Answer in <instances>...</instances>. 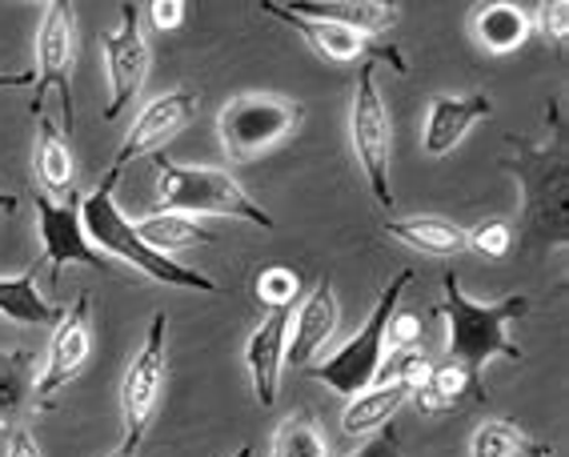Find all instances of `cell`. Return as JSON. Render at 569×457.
<instances>
[{"mask_svg":"<svg viewBox=\"0 0 569 457\" xmlns=\"http://www.w3.org/2000/svg\"><path fill=\"white\" fill-rule=\"evenodd\" d=\"M533 21L521 4H509V0H493V4H478L473 9V37L486 52H518L529 41Z\"/></svg>","mask_w":569,"mask_h":457,"instance_id":"cell-20","label":"cell"},{"mask_svg":"<svg viewBox=\"0 0 569 457\" xmlns=\"http://www.w3.org/2000/svg\"><path fill=\"white\" fill-rule=\"evenodd\" d=\"M289 9L301 12V17H313V21L346 24V29L361 32L369 41H377L381 32L397 24V4H386V0H293Z\"/></svg>","mask_w":569,"mask_h":457,"instance_id":"cell-17","label":"cell"},{"mask_svg":"<svg viewBox=\"0 0 569 457\" xmlns=\"http://www.w3.org/2000/svg\"><path fill=\"white\" fill-rule=\"evenodd\" d=\"M409 281H413V269H401V274L381 289V297H377L373 314H369L366 326L357 329V334L349 337L337 354L321 357L317 366H306V374L313 377V381H321V386L337 389L341 397H357L361 389L373 386L377 369H381V361H386L389 317L397 314V301H401V294L409 289Z\"/></svg>","mask_w":569,"mask_h":457,"instance_id":"cell-4","label":"cell"},{"mask_svg":"<svg viewBox=\"0 0 569 457\" xmlns=\"http://www.w3.org/2000/svg\"><path fill=\"white\" fill-rule=\"evenodd\" d=\"M153 165H157V201H161V213H181V217H193V221L197 217H241L249 225L273 229V217L244 193L233 173L209 169V165H177L164 152H157Z\"/></svg>","mask_w":569,"mask_h":457,"instance_id":"cell-3","label":"cell"},{"mask_svg":"<svg viewBox=\"0 0 569 457\" xmlns=\"http://www.w3.org/2000/svg\"><path fill=\"white\" fill-rule=\"evenodd\" d=\"M466 394L478 397L469 374L461 366H453V361H446V366H429V377L409 394V401H413L421 414H449V409L461 406Z\"/></svg>","mask_w":569,"mask_h":457,"instance_id":"cell-26","label":"cell"},{"mask_svg":"<svg viewBox=\"0 0 569 457\" xmlns=\"http://www.w3.org/2000/svg\"><path fill=\"white\" fill-rule=\"evenodd\" d=\"M37 409V357L29 349L0 354V429H21Z\"/></svg>","mask_w":569,"mask_h":457,"instance_id":"cell-18","label":"cell"},{"mask_svg":"<svg viewBox=\"0 0 569 457\" xmlns=\"http://www.w3.org/2000/svg\"><path fill=\"white\" fill-rule=\"evenodd\" d=\"M109 457H121V454H117V449H112V454H109Z\"/></svg>","mask_w":569,"mask_h":457,"instance_id":"cell-39","label":"cell"},{"mask_svg":"<svg viewBox=\"0 0 569 457\" xmlns=\"http://www.w3.org/2000/svg\"><path fill=\"white\" fill-rule=\"evenodd\" d=\"M377 64L366 61L357 72L353 112H349V132H353V152L366 169L369 193L381 209H393V189H389V152H393V121L377 89Z\"/></svg>","mask_w":569,"mask_h":457,"instance_id":"cell-8","label":"cell"},{"mask_svg":"<svg viewBox=\"0 0 569 457\" xmlns=\"http://www.w3.org/2000/svg\"><path fill=\"white\" fill-rule=\"evenodd\" d=\"M137 237H141L149 249L157 254L173 257L181 249H193V245H213L217 234H209L204 225H197L193 217H181V213H149L141 221H132Z\"/></svg>","mask_w":569,"mask_h":457,"instance_id":"cell-24","label":"cell"},{"mask_svg":"<svg viewBox=\"0 0 569 457\" xmlns=\"http://www.w3.org/2000/svg\"><path fill=\"white\" fill-rule=\"evenodd\" d=\"M37 85V72H0V89H29Z\"/></svg>","mask_w":569,"mask_h":457,"instance_id":"cell-36","label":"cell"},{"mask_svg":"<svg viewBox=\"0 0 569 457\" xmlns=\"http://www.w3.org/2000/svg\"><path fill=\"white\" fill-rule=\"evenodd\" d=\"M337 321H341V305H337L333 281L321 277V281L313 285V294L297 309L293 326H289L284 361H289V366H309V361L329 346V337L337 334Z\"/></svg>","mask_w":569,"mask_h":457,"instance_id":"cell-15","label":"cell"},{"mask_svg":"<svg viewBox=\"0 0 569 457\" xmlns=\"http://www.w3.org/2000/svg\"><path fill=\"white\" fill-rule=\"evenodd\" d=\"M273 21H281V24H289V29L301 37V41L309 44V49L317 52V57H326V61H333V64H366V61H381V64H389L393 72H406L409 64H406V57L393 49V44H377V41H369V37H361V32H353V29H346V24H333V21H313V17H301V12H293L289 4H281V0H264L261 4Z\"/></svg>","mask_w":569,"mask_h":457,"instance_id":"cell-10","label":"cell"},{"mask_svg":"<svg viewBox=\"0 0 569 457\" xmlns=\"http://www.w3.org/2000/svg\"><path fill=\"white\" fill-rule=\"evenodd\" d=\"M41 137H37V177L44 185V197H72L77 189V165H72L69 137H64L49 117H37Z\"/></svg>","mask_w":569,"mask_h":457,"instance_id":"cell-23","label":"cell"},{"mask_svg":"<svg viewBox=\"0 0 569 457\" xmlns=\"http://www.w3.org/2000/svg\"><path fill=\"white\" fill-rule=\"evenodd\" d=\"M141 12H144L141 4L124 0L121 24L101 37L104 64H109V109H104V121H117V117L141 97L144 81H149L153 52H149V41H144Z\"/></svg>","mask_w":569,"mask_h":457,"instance_id":"cell-9","label":"cell"},{"mask_svg":"<svg viewBox=\"0 0 569 457\" xmlns=\"http://www.w3.org/2000/svg\"><path fill=\"white\" fill-rule=\"evenodd\" d=\"M306 105L277 97V92H241L233 101H224L221 117H217V132L221 145L233 161H253L264 149H273L289 132L301 125Z\"/></svg>","mask_w":569,"mask_h":457,"instance_id":"cell-5","label":"cell"},{"mask_svg":"<svg viewBox=\"0 0 569 457\" xmlns=\"http://www.w3.org/2000/svg\"><path fill=\"white\" fill-rule=\"evenodd\" d=\"M17 205H21V201H17V197L4 193V189H0V209H4V213H17Z\"/></svg>","mask_w":569,"mask_h":457,"instance_id":"cell-37","label":"cell"},{"mask_svg":"<svg viewBox=\"0 0 569 457\" xmlns=\"http://www.w3.org/2000/svg\"><path fill=\"white\" fill-rule=\"evenodd\" d=\"M526 314H529V297L509 294L493 305H481L461 294L458 274H446V297L438 301V317H446L449 326L446 354L453 366H461L469 374L478 397H486V366L493 357H509V361L526 357L518 341L509 337V326Z\"/></svg>","mask_w":569,"mask_h":457,"instance_id":"cell-1","label":"cell"},{"mask_svg":"<svg viewBox=\"0 0 569 457\" xmlns=\"http://www.w3.org/2000/svg\"><path fill=\"white\" fill-rule=\"evenodd\" d=\"M164 334H169V317L153 314L141 354L132 357L129 369H124V381H121V429H124V437H121V446H117V454L121 457H132L137 449H141L144 429L153 426V414H157V406H161V389H164V377H169Z\"/></svg>","mask_w":569,"mask_h":457,"instance_id":"cell-6","label":"cell"},{"mask_svg":"<svg viewBox=\"0 0 569 457\" xmlns=\"http://www.w3.org/2000/svg\"><path fill=\"white\" fill-rule=\"evenodd\" d=\"M72 69H77V9L64 0H49L37 29V92H32V117H44V97H61L64 137L72 141Z\"/></svg>","mask_w":569,"mask_h":457,"instance_id":"cell-7","label":"cell"},{"mask_svg":"<svg viewBox=\"0 0 569 457\" xmlns=\"http://www.w3.org/2000/svg\"><path fill=\"white\" fill-rule=\"evenodd\" d=\"M9 457H44V454H41V446H37V437L21 426L9 434Z\"/></svg>","mask_w":569,"mask_h":457,"instance_id":"cell-35","label":"cell"},{"mask_svg":"<svg viewBox=\"0 0 569 457\" xmlns=\"http://www.w3.org/2000/svg\"><path fill=\"white\" fill-rule=\"evenodd\" d=\"M533 29L541 32V41L553 44V49H561V44L569 41V4L566 0H553V4H541L533 17Z\"/></svg>","mask_w":569,"mask_h":457,"instance_id":"cell-31","label":"cell"},{"mask_svg":"<svg viewBox=\"0 0 569 457\" xmlns=\"http://www.w3.org/2000/svg\"><path fill=\"white\" fill-rule=\"evenodd\" d=\"M253 294H257V305H264V314H269V309H293L297 297H301V277H297L289 265H269V269L257 274Z\"/></svg>","mask_w":569,"mask_h":457,"instance_id":"cell-28","label":"cell"},{"mask_svg":"<svg viewBox=\"0 0 569 457\" xmlns=\"http://www.w3.org/2000/svg\"><path fill=\"white\" fill-rule=\"evenodd\" d=\"M61 305H52L49 297L37 289V265L21 269L17 277H0V317L17 321V326H52L61 321Z\"/></svg>","mask_w":569,"mask_h":457,"instance_id":"cell-21","label":"cell"},{"mask_svg":"<svg viewBox=\"0 0 569 457\" xmlns=\"http://www.w3.org/2000/svg\"><path fill=\"white\" fill-rule=\"evenodd\" d=\"M349 457H401V441H397L393 429H381V434H373L366 446L357 449V454H349Z\"/></svg>","mask_w":569,"mask_h":457,"instance_id":"cell-34","label":"cell"},{"mask_svg":"<svg viewBox=\"0 0 569 457\" xmlns=\"http://www.w3.org/2000/svg\"><path fill=\"white\" fill-rule=\"evenodd\" d=\"M233 457H253V446H241V449H237Z\"/></svg>","mask_w":569,"mask_h":457,"instance_id":"cell-38","label":"cell"},{"mask_svg":"<svg viewBox=\"0 0 569 457\" xmlns=\"http://www.w3.org/2000/svg\"><path fill=\"white\" fill-rule=\"evenodd\" d=\"M193 117H197V92L193 89H173V92L153 97V101L137 112V121L129 125V132H124V141H121V149H117L112 169H124V165L137 161V157H157V152H161L164 145L173 141L177 132L184 129V125L193 121Z\"/></svg>","mask_w":569,"mask_h":457,"instance_id":"cell-13","label":"cell"},{"mask_svg":"<svg viewBox=\"0 0 569 457\" xmlns=\"http://www.w3.org/2000/svg\"><path fill=\"white\" fill-rule=\"evenodd\" d=\"M117 181H121V169H112L104 173V181L92 189L89 197H81V225H84V237L97 254L104 257H117V261L132 265V269H141L144 277H153L161 285H173V289H193V294H217V281L213 277L197 274L189 265L173 261V257L157 254L149 245L137 237L132 221L121 213V205H117Z\"/></svg>","mask_w":569,"mask_h":457,"instance_id":"cell-2","label":"cell"},{"mask_svg":"<svg viewBox=\"0 0 569 457\" xmlns=\"http://www.w3.org/2000/svg\"><path fill=\"white\" fill-rule=\"evenodd\" d=\"M289 326H293V309H269V314L261 317V326L244 341V366H249V377H253V394H257V401H261V409L277 406Z\"/></svg>","mask_w":569,"mask_h":457,"instance_id":"cell-14","label":"cell"},{"mask_svg":"<svg viewBox=\"0 0 569 457\" xmlns=\"http://www.w3.org/2000/svg\"><path fill=\"white\" fill-rule=\"evenodd\" d=\"M386 234L429 257H458L469 249L466 229L446 221V217H389Z\"/></svg>","mask_w":569,"mask_h":457,"instance_id":"cell-19","label":"cell"},{"mask_svg":"<svg viewBox=\"0 0 569 457\" xmlns=\"http://www.w3.org/2000/svg\"><path fill=\"white\" fill-rule=\"evenodd\" d=\"M553 449L533 441L518 421L509 417H489L473 429V441H469V457H549Z\"/></svg>","mask_w":569,"mask_h":457,"instance_id":"cell-25","label":"cell"},{"mask_svg":"<svg viewBox=\"0 0 569 457\" xmlns=\"http://www.w3.org/2000/svg\"><path fill=\"white\" fill-rule=\"evenodd\" d=\"M429 366H433V361H429L426 354H417V349H397L389 361H381L373 386H401L406 394H413V389L429 377Z\"/></svg>","mask_w":569,"mask_h":457,"instance_id":"cell-29","label":"cell"},{"mask_svg":"<svg viewBox=\"0 0 569 457\" xmlns=\"http://www.w3.org/2000/svg\"><path fill=\"white\" fill-rule=\"evenodd\" d=\"M269 457H329V441H326V434L317 429L313 417L293 414L273 429Z\"/></svg>","mask_w":569,"mask_h":457,"instance_id":"cell-27","label":"cell"},{"mask_svg":"<svg viewBox=\"0 0 569 457\" xmlns=\"http://www.w3.org/2000/svg\"><path fill=\"white\" fill-rule=\"evenodd\" d=\"M37 229L44 241V261L52 269V285L61 281L64 265H89V269H109V257L97 254L84 237L81 225V197L72 193L64 201L37 193Z\"/></svg>","mask_w":569,"mask_h":457,"instance_id":"cell-12","label":"cell"},{"mask_svg":"<svg viewBox=\"0 0 569 457\" xmlns=\"http://www.w3.org/2000/svg\"><path fill=\"white\" fill-rule=\"evenodd\" d=\"M493 117V101H489L486 92H469V97H433L426 112V145L429 157H446L453 152L461 141H466V132L473 129L478 121H489Z\"/></svg>","mask_w":569,"mask_h":457,"instance_id":"cell-16","label":"cell"},{"mask_svg":"<svg viewBox=\"0 0 569 457\" xmlns=\"http://www.w3.org/2000/svg\"><path fill=\"white\" fill-rule=\"evenodd\" d=\"M149 21L161 32H173L184 24V0H153L149 4Z\"/></svg>","mask_w":569,"mask_h":457,"instance_id":"cell-33","label":"cell"},{"mask_svg":"<svg viewBox=\"0 0 569 457\" xmlns=\"http://www.w3.org/2000/svg\"><path fill=\"white\" fill-rule=\"evenodd\" d=\"M89 294H81L72 301V309H64L57 329H52L49 341V361H44L41 377H37V409L57 406V394H61L69 381L81 377V369L89 366L92 357V326H89Z\"/></svg>","mask_w":569,"mask_h":457,"instance_id":"cell-11","label":"cell"},{"mask_svg":"<svg viewBox=\"0 0 569 457\" xmlns=\"http://www.w3.org/2000/svg\"><path fill=\"white\" fill-rule=\"evenodd\" d=\"M466 237H469V249L481 254V257H489V261L509 257L513 254V241H518V234H513V225H509L506 217H489V221L466 229Z\"/></svg>","mask_w":569,"mask_h":457,"instance_id":"cell-30","label":"cell"},{"mask_svg":"<svg viewBox=\"0 0 569 457\" xmlns=\"http://www.w3.org/2000/svg\"><path fill=\"white\" fill-rule=\"evenodd\" d=\"M417 334H421V321H417V314H406V309H397L393 317H389V329H386V346L397 349H409L417 341Z\"/></svg>","mask_w":569,"mask_h":457,"instance_id":"cell-32","label":"cell"},{"mask_svg":"<svg viewBox=\"0 0 569 457\" xmlns=\"http://www.w3.org/2000/svg\"><path fill=\"white\" fill-rule=\"evenodd\" d=\"M409 394L401 386H369L357 397H349L346 414H341V429L346 437H373L397 417V409L406 406Z\"/></svg>","mask_w":569,"mask_h":457,"instance_id":"cell-22","label":"cell"}]
</instances>
